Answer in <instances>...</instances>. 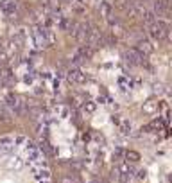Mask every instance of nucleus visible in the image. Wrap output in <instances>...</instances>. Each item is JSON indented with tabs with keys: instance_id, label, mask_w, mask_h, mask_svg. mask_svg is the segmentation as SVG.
I'll list each match as a JSON object with an SVG mask.
<instances>
[{
	"instance_id": "obj_1",
	"label": "nucleus",
	"mask_w": 172,
	"mask_h": 183,
	"mask_svg": "<svg viewBox=\"0 0 172 183\" xmlns=\"http://www.w3.org/2000/svg\"><path fill=\"white\" fill-rule=\"evenodd\" d=\"M124 58H126V61H127L129 65H140V63H142V56H140V52H136V50L126 52Z\"/></svg>"
},
{
	"instance_id": "obj_2",
	"label": "nucleus",
	"mask_w": 172,
	"mask_h": 183,
	"mask_svg": "<svg viewBox=\"0 0 172 183\" xmlns=\"http://www.w3.org/2000/svg\"><path fill=\"white\" fill-rule=\"evenodd\" d=\"M163 34H165V24L158 22V24L153 25V36H154V38H161Z\"/></svg>"
},
{
	"instance_id": "obj_3",
	"label": "nucleus",
	"mask_w": 172,
	"mask_h": 183,
	"mask_svg": "<svg viewBox=\"0 0 172 183\" xmlns=\"http://www.w3.org/2000/svg\"><path fill=\"white\" fill-rule=\"evenodd\" d=\"M2 9L11 15V13L16 9V2H15V0H4V2H2Z\"/></svg>"
},
{
	"instance_id": "obj_4",
	"label": "nucleus",
	"mask_w": 172,
	"mask_h": 183,
	"mask_svg": "<svg viewBox=\"0 0 172 183\" xmlns=\"http://www.w3.org/2000/svg\"><path fill=\"white\" fill-rule=\"evenodd\" d=\"M140 50H142V52H151V45H149L147 42L140 43Z\"/></svg>"
}]
</instances>
